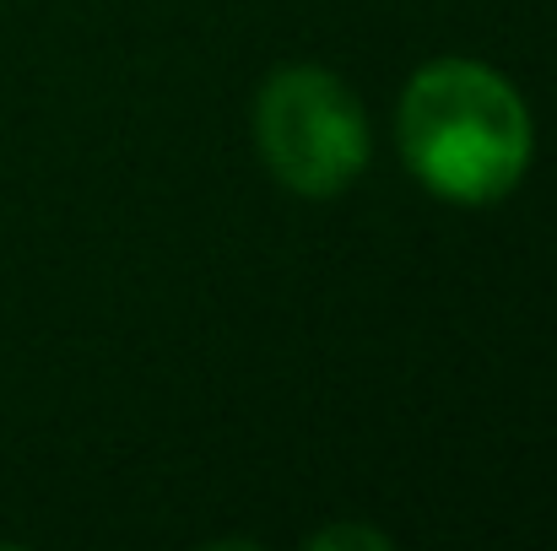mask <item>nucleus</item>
<instances>
[{
	"label": "nucleus",
	"mask_w": 557,
	"mask_h": 551,
	"mask_svg": "<svg viewBox=\"0 0 557 551\" xmlns=\"http://www.w3.org/2000/svg\"><path fill=\"white\" fill-rule=\"evenodd\" d=\"M395 141L411 179L449 205L509 200L536 158V125L520 87L466 54L428 60L406 82L395 103Z\"/></svg>",
	"instance_id": "f257e3e1"
},
{
	"label": "nucleus",
	"mask_w": 557,
	"mask_h": 551,
	"mask_svg": "<svg viewBox=\"0 0 557 551\" xmlns=\"http://www.w3.org/2000/svg\"><path fill=\"white\" fill-rule=\"evenodd\" d=\"M342 547L384 551L389 547V536L373 530V525H331V530H314V536H309V551H342Z\"/></svg>",
	"instance_id": "7ed1b4c3"
},
{
	"label": "nucleus",
	"mask_w": 557,
	"mask_h": 551,
	"mask_svg": "<svg viewBox=\"0 0 557 551\" xmlns=\"http://www.w3.org/2000/svg\"><path fill=\"white\" fill-rule=\"evenodd\" d=\"M255 141L271 179L304 200H331L369 168V114L325 65H276L255 98Z\"/></svg>",
	"instance_id": "f03ea898"
}]
</instances>
